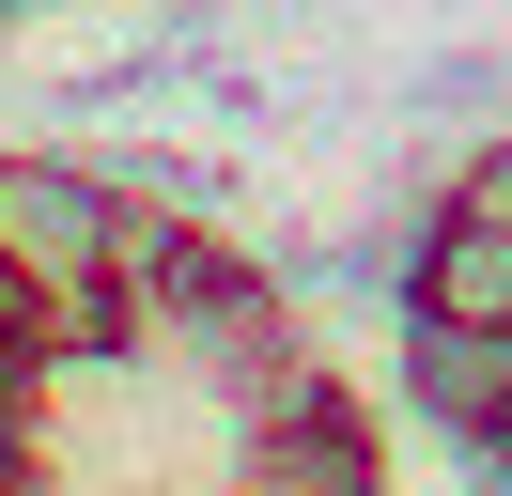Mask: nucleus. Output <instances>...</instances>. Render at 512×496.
Here are the masks:
<instances>
[{"label": "nucleus", "mask_w": 512, "mask_h": 496, "mask_svg": "<svg viewBox=\"0 0 512 496\" xmlns=\"http://www.w3.org/2000/svg\"><path fill=\"white\" fill-rule=\"evenodd\" d=\"M450 202H481V217H512V109L481 124L466 155H450Z\"/></svg>", "instance_id": "5"}, {"label": "nucleus", "mask_w": 512, "mask_h": 496, "mask_svg": "<svg viewBox=\"0 0 512 496\" xmlns=\"http://www.w3.org/2000/svg\"><path fill=\"white\" fill-rule=\"evenodd\" d=\"M388 388L450 450H512V326H450V310H388Z\"/></svg>", "instance_id": "3"}, {"label": "nucleus", "mask_w": 512, "mask_h": 496, "mask_svg": "<svg viewBox=\"0 0 512 496\" xmlns=\"http://www.w3.org/2000/svg\"><path fill=\"white\" fill-rule=\"evenodd\" d=\"M0 465H16V450H0Z\"/></svg>", "instance_id": "6"}, {"label": "nucleus", "mask_w": 512, "mask_h": 496, "mask_svg": "<svg viewBox=\"0 0 512 496\" xmlns=\"http://www.w3.org/2000/svg\"><path fill=\"white\" fill-rule=\"evenodd\" d=\"M109 248H125V171L47 140H0V279L32 295V341L78 357V341H125V295H109Z\"/></svg>", "instance_id": "1"}, {"label": "nucleus", "mask_w": 512, "mask_h": 496, "mask_svg": "<svg viewBox=\"0 0 512 496\" xmlns=\"http://www.w3.org/2000/svg\"><path fill=\"white\" fill-rule=\"evenodd\" d=\"M233 496H388V450L342 372H295L280 403L233 419Z\"/></svg>", "instance_id": "2"}, {"label": "nucleus", "mask_w": 512, "mask_h": 496, "mask_svg": "<svg viewBox=\"0 0 512 496\" xmlns=\"http://www.w3.org/2000/svg\"><path fill=\"white\" fill-rule=\"evenodd\" d=\"M404 109H419V124H450V109H512V62H497V47H435V62H404Z\"/></svg>", "instance_id": "4"}]
</instances>
